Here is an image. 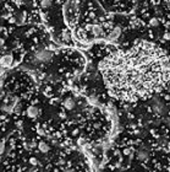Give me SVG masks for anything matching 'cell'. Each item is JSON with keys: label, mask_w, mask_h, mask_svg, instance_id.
Instances as JSON below:
<instances>
[{"label": "cell", "mask_w": 170, "mask_h": 172, "mask_svg": "<svg viewBox=\"0 0 170 172\" xmlns=\"http://www.w3.org/2000/svg\"><path fill=\"white\" fill-rule=\"evenodd\" d=\"M29 162H31V164H32V165H37V164H38V160H37V159H36V157H32V159H31V160H29Z\"/></svg>", "instance_id": "cell-14"}, {"label": "cell", "mask_w": 170, "mask_h": 172, "mask_svg": "<svg viewBox=\"0 0 170 172\" xmlns=\"http://www.w3.org/2000/svg\"><path fill=\"white\" fill-rule=\"evenodd\" d=\"M168 123H169V126H170V119H169V121H168Z\"/></svg>", "instance_id": "cell-18"}, {"label": "cell", "mask_w": 170, "mask_h": 172, "mask_svg": "<svg viewBox=\"0 0 170 172\" xmlns=\"http://www.w3.org/2000/svg\"><path fill=\"white\" fill-rule=\"evenodd\" d=\"M158 25H159V21L156 17H153V19L149 20V26H152V27H157Z\"/></svg>", "instance_id": "cell-12"}, {"label": "cell", "mask_w": 170, "mask_h": 172, "mask_svg": "<svg viewBox=\"0 0 170 172\" xmlns=\"http://www.w3.org/2000/svg\"><path fill=\"white\" fill-rule=\"evenodd\" d=\"M148 151L146 149H140L137 151V159L140 161H146L148 159Z\"/></svg>", "instance_id": "cell-8"}, {"label": "cell", "mask_w": 170, "mask_h": 172, "mask_svg": "<svg viewBox=\"0 0 170 172\" xmlns=\"http://www.w3.org/2000/svg\"><path fill=\"white\" fill-rule=\"evenodd\" d=\"M165 1H167V3H170V0H165Z\"/></svg>", "instance_id": "cell-17"}, {"label": "cell", "mask_w": 170, "mask_h": 172, "mask_svg": "<svg viewBox=\"0 0 170 172\" xmlns=\"http://www.w3.org/2000/svg\"><path fill=\"white\" fill-rule=\"evenodd\" d=\"M3 73H4V68H1V66H0V75H1Z\"/></svg>", "instance_id": "cell-16"}, {"label": "cell", "mask_w": 170, "mask_h": 172, "mask_svg": "<svg viewBox=\"0 0 170 172\" xmlns=\"http://www.w3.org/2000/svg\"><path fill=\"white\" fill-rule=\"evenodd\" d=\"M164 39H170V33H165V35H164Z\"/></svg>", "instance_id": "cell-15"}, {"label": "cell", "mask_w": 170, "mask_h": 172, "mask_svg": "<svg viewBox=\"0 0 170 172\" xmlns=\"http://www.w3.org/2000/svg\"><path fill=\"white\" fill-rule=\"evenodd\" d=\"M53 58V53L47 49H38L33 54V61L34 63H48Z\"/></svg>", "instance_id": "cell-2"}, {"label": "cell", "mask_w": 170, "mask_h": 172, "mask_svg": "<svg viewBox=\"0 0 170 172\" xmlns=\"http://www.w3.org/2000/svg\"><path fill=\"white\" fill-rule=\"evenodd\" d=\"M75 106H76V102H75L74 98L68 97V98H66V100L64 101V107H65L66 109H69V111H71V109H74V108H75Z\"/></svg>", "instance_id": "cell-7"}, {"label": "cell", "mask_w": 170, "mask_h": 172, "mask_svg": "<svg viewBox=\"0 0 170 172\" xmlns=\"http://www.w3.org/2000/svg\"><path fill=\"white\" fill-rule=\"evenodd\" d=\"M114 1H120V0H114Z\"/></svg>", "instance_id": "cell-19"}, {"label": "cell", "mask_w": 170, "mask_h": 172, "mask_svg": "<svg viewBox=\"0 0 170 172\" xmlns=\"http://www.w3.org/2000/svg\"><path fill=\"white\" fill-rule=\"evenodd\" d=\"M102 70L109 91L128 101L148 97L169 76L165 58L156 47L147 43L111 54L103 61Z\"/></svg>", "instance_id": "cell-1"}, {"label": "cell", "mask_w": 170, "mask_h": 172, "mask_svg": "<svg viewBox=\"0 0 170 172\" xmlns=\"http://www.w3.org/2000/svg\"><path fill=\"white\" fill-rule=\"evenodd\" d=\"M120 35H121V28L119 27V26H117V27H115V28L109 33V36H108V39L111 41V42H113V41H116L117 38L120 37Z\"/></svg>", "instance_id": "cell-5"}, {"label": "cell", "mask_w": 170, "mask_h": 172, "mask_svg": "<svg viewBox=\"0 0 170 172\" xmlns=\"http://www.w3.org/2000/svg\"><path fill=\"white\" fill-rule=\"evenodd\" d=\"M38 149H39V151H40V153L45 154V153H48L50 148H49V145H48L47 143L42 142V143H39V144H38Z\"/></svg>", "instance_id": "cell-10"}, {"label": "cell", "mask_w": 170, "mask_h": 172, "mask_svg": "<svg viewBox=\"0 0 170 172\" xmlns=\"http://www.w3.org/2000/svg\"><path fill=\"white\" fill-rule=\"evenodd\" d=\"M91 30H92V33H93L96 37H100L103 35V28H102L100 25H93Z\"/></svg>", "instance_id": "cell-9"}, {"label": "cell", "mask_w": 170, "mask_h": 172, "mask_svg": "<svg viewBox=\"0 0 170 172\" xmlns=\"http://www.w3.org/2000/svg\"><path fill=\"white\" fill-rule=\"evenodd\" d=\"M38 114H39L38 107H36V106L28 107V109H27V116H28L29 118H36V117H38Z\"/></svg>", "instance_id": "cell-6"}, {"label": "cell", "mask_w": 170, "mask_h": 172, "mask_svg": "<svg viewBox=\"0 0 170 172\" xmlns=\"http://www.w3.org/2000/svg\"><path fill=\"white\" fill-rule=\"evenodd\" d=\"M53 4V0H40V6L43 9H49Z\"/></svg>", "instance_id": "cell-11"}, {"label": "cell", "mask_w": 170, "mask_h": 172, "mask_svg": "<svg viewBox=\"0 0 170 172\" xmlns=\"http://www.w3.org/2000/svg\"><path fill=\"white\" fill-rule=\"evenodd\" d=\"M14 57L11 54H5L3 57H0V66L1 68H9L12 64Z\"/></svg>", "instance_id": "cell-4"}, {"label": "cell", "mask_w": 170, "mask_h": 172, "mask_svg": "<svg viewBox=\"0 0 170 172\" xmlns=\"http://www.w3.org/2000/svg\"><path fill=\"white\" fill-rule=\"evenodd\" d=\"M152 109H153L154 113L158 114V116H164V114H167L165 105H164L158 97H154L152 100Z\"/></svg>", "instance_id": "cell-3"}, {"label": "cell", "mask_w": 170, "mask_h": 172, "mask_svg": "<svg viewBox=\"0 0 170 172\" xmlns=\"http://www.w3.org/2000/svg\"><path fill=\"white\" fill-rule=\"evenodd\" d=\"M4 150H5V145H4L3 142H0V155L4 153Z\"/></svg>", "instance_id": "cell-13"}]
</instances>
